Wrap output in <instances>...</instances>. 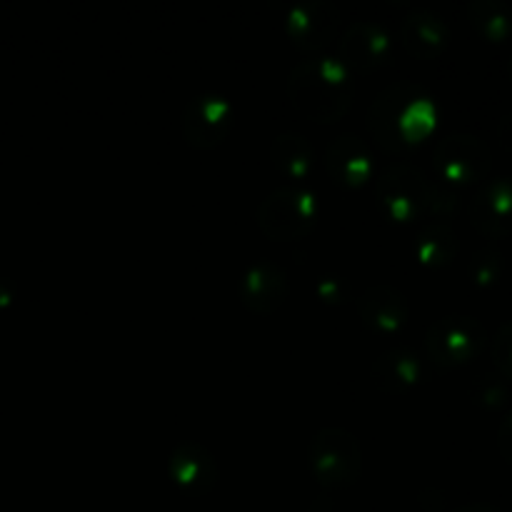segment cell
Listing matches in <instances>:
<instances>
[{
	"label": "cell",
	"mask_w": 512,
	"mask_h": 512,
	"mask_svg": "<svg viewBox=\"0 0 512 512\" xmlns=\"http://www.w3.org/2000/svg\"><path fill=\"white\" fill-rule=\"evenodd\" d=\"M485 345V333L478 320L465 318V315H450L430 325L425 335V348L428 355L440 365L465 363L473 355L480 353Z\"/></svg>",
	"instance_id": "cell-5"
},
{
	"label": "cell",
	"mask_w": 512,
	"mask_h": 512,
	"mask_svg": "<svg viewBox=\"0 0 512 512\" xmlns=\"http://www.w3.org/2000/svg\"><path fill=\"white\" fill-rule=\"evenodd\" d=\"M390 38L378 23L360 20L340 40V65L345 70H370L388 55Z\"/></svg>",
	"instance_id": "cell-10"
},
{
	"label": "cell",
	"mask_w": 512,
	"mask_h": 512,
	"mask_svg": "<svg viewBox=\"0 0 512 512\" xmlns=\"http://www.w3.org/2000/svg\"><path fill=\"white\" fill-rule=\"evenodd\" d=\"M315 195L305 188L285 185L273 190L258 208V225L273 240H295L310 230L315 220Z\"/></svg>",
	"instance_id": "cell-2"
},
{
	"label": "cell",
	"mask_w": 512,
	"mask_h": 512,
	"mask_svg": "<svg viewBox=\"0 0 512 512\" xmlns=\"http://www.w3.org/2000/svg\"><path fill=\"white\" fill-rule=\"evenodd\" d=\"M400 35H403V43L408 45L410 53L420 55V58H430V55H438L448 45L450 28L433 10H415L403 20Z\"/></svg>",
	"instance_id": "cell-15"
},
{
	"label": "cell",
	"mask_w": 512,
	"mask_h": 512,
	"mask_svg": "<svg viewBox=\"0 0 512 512\" xmlns=\"http://www.w3.org/2000/svg\"><path fill=\"white\" fill-rule=\"evenodd\" d=\"M273 160L285 175H293V178H305L313 168V145L308 143V138L300 133H280L273 140Z\"/></svg>",
	"instance_id": "cell-18"
},
{
	"label": "cell",
	"mask_w": 512,
	"mask_h": 512,
	"mask_svg": "<svg viewBox=\"0 0 512 512\" xmlns=\"http://www.w3.org/2000/svg\"><path fill=\"white\" fill-rule=\"evenodd\" d=\"M470 218L480 230L503 235L512 230V178L490 180L470 203Z\"/></svg>",
	"instance_id": "cell-12"
},
{
	"label": "cell",
	"mask_w": 512,
	"mask_h": 512,
	"mask_svg": "<svg viewBox=\"0 0 512 512\" xmlns=\"http://www.w3.org/2000/svg\"><path fill=\"white\" fill-rule=\"evenodd\" d=\"M455 248V233L450 230V225L445 223H430L415 238V253L423 263L428 265H443L453 258Z\"/></svg>",
	"instance_id": "cell-19"
},
{
	"label": "cell",
	"mask_w": 512,
	"mask_h": 512,
	"mask_svg": "<svg viewBox=\"0 0 512 512\" xmlns=\"http://www.w3.org/2000/svg\"><path fill=\"white\" fill-rule=\"evenodd\" d=\"M435 170L448 183H473L490 165V150L470 133H453L438 143L433 153Z\"/></svg>",
	"instance_id": "cell-6"
},
{
	"label": "cell",
	"mask_w": 512,
	"mask_h": 512,
	"mask_svg": "<svg viewBox=\"0 0 512 512\" xmlns=\"http://www.w3.org/2000/svg\"><path fill=\"white\" fill-rule=\"evenodd\" d=\"M498 138H500V143L505 145V148L512 150V113L505 115V118L500 120V125H498Z\"/></svg>",
	"instance_id": "cell-25"
},
{
	"label": "cell",
	"mask_w": 512,
	"mask_h": 512,
	"mask_svg": "<svg viewBox=\"0 0 512 512\" xmlns=\"http://www.w3.org/2000/svg\"><path fill=\"white\" fill-rule=\"evenodd\" d=\"M233 108L223 95L205 93L190 100L183 113V133L195 148H213L230 130Z\"/></svg>",
	"instance_id": "cell-7"
},
{
	"label": "cell",
	"mask_w": 512,
	"mask_h": 512,
	"mask_svg": "<svg viewBox=\"0 0 512 512\" xmlns=\"http://www.w3.org/2000/svg\"><path fill=\"white\" fill-rule=\"evenodd\" d=\"M470 18L478 25L480 33L488 35L490 40H503L510 33L512 18L503 3H495V0H475L470 3Z\"/></svg>",
	"instance_id": "cell-20"
},
{
	"label": "cell",
	"mask_w": 512,
	"mask_h": 512,
	"mask_svg": "<svg viewBox=\"0 0 512 512\" xmlns=\"http://www.w3.org/2000/svg\"><path fill=\"white\" fill-rule=\"evenodd\" d=\"M430 193L433 183L420 173L418 168L408 163H395L380 175L378 198L390 218L395 220H415L430 208Z\"/></svg>",
	"instance_id": "cell-3"
},
{
	"label": "cell",
	"mask_w": 512,
	"mask_h": 512,
	"mask_svg": "<svg viewBox=\"0 0 512 512\" xmlns=\"http://www.w3.org/2000/svg\"><path fill=\"white\" fill-rule=\"evenodd\" d=\"M340 10L330 0H305L288 15V33L305 50L323 48L338 30Z\"/></svg>",
	"instance_id": "cell-8"
},
{
	"label": "cell",
	"mask_w": 512,
	"mask_h": 512,
	"mask_svg": "<svg viewBox=\"0 0 512 512\" xmlns=\"http://www.w3.org/2000/svg\"><path fill=\"white\" fill-rule=\"evenodd\" d=\"M493 358L498 368L512 380V323L503 325L498 338L493 340Z\"/></svg>",
	"instance_id": "cell-22"
},
{
	"label": "cell",
	"mask_w": 512,
	"mask_h": 512,
	"mask_svg": "<svg viewBox=\"0 0 512 512\" xmlns=\"http://www.w3.org/2000/svg\"><path fill=\"white\" fill-rule=\"evenodd\" d=\"M475 263H473V270H475V278L480 280V283H490L495 275V270H498V255L495 253H483V255H475Z\"/></svg>",
	"instance_id": "cell-23"
},
{
	"label": "cell",
	"mask_w": 512,
	"mask_h": 512,
	"mask_svg": "<svg viewBox=\"0 0 512 512\" xmlns=\"http://www.w3.org/2000/svg\"><path fill=\"white\" fill-rule=\"evenodd\" d=\"M375 385L388 393H395V390H403L408 385H413L420 375V360L418 355L408 353L403 348L385 350L373 365Z\"/></svg>",
	"instance_id": "cell-17"
},
{
	"label": "cell",
	"mask_w": 512,
	"mask_h": 512,
	"mask_svg": "<svg viewBox=\"0 0 512 512\" xmlns=\"http://www.w3.org/2000/svg\"><path fill=\"white\" fill-rule=\"evenodd\" d=\"M455 512H498V510L490 508V505L475 503V505H465V508H460V510H455Z\"/></svg>",
	"instance_id": "cell-26"
},
{
	"label": "cell",
	"mask_w": 512,
	"mask_h": 512,
	"mask_svg": "<svg viewBox=\"0 0 512 512\" xmlns=\"http://www.w3.org/2000/svg\"><path fill=\"white\" fill-rule=\"evenodd\" d=\"M433 123H435L433 103H430V98H425V95L418 93L403 115V125H400L403 143H413V140H420L423 135H428L430 128H433Z\"/></svg>",
	"instance_id": "cell-21"
},
{
	"label": "cell",
	"mask_w": 512,
	"mask_h": 512,
	"mask_svg": "<svg viewBox=\"0 0 512 512\" xmlns=\"http://www.w3.org/2000/svg\"><path fill=\"white\" fill-rule=\"evenodd\" d=\"M358 313L370 328L388 333L405 323L408 303H405V295L393 285H373L360 295Z\"/></svg>",
	"instance_id": "cell-14"
},
{
	"label": "cell",
	"mask_w": 512,
	"mask_h": 512,
	"mask_svg": "<svg viewBox=\"0 0 512 512\" xmlns=\"http://www.w3.org/2000/svg\"><path fill=\"white\" fill-rule=\"evenodd\" d=\"M415 95H418V88L400 83L390 85L375 98L373 108H370V130H373L375 140L383 148L393 150L405 145L403 135H400V125H403V115L408 105L413 103Z\"/></svg>",
	"instance_id": "cell-9"
},
{
	"label": "cell",
	"mask_w": 512,
	"mask_h": 512,
	"mask_svg": "<svg viewBox=\"0 0 512 512\" xmlns=\"http://www.w3.org/2000/svg\"><path fill=\"white\" fill-rule=\"evenodd\" d=\"M500 450H503L505 455L512 460V415L508 420H505L503 425H500Z\"/></svg>",
	"instance_id": "cell-24"
},
{
	"label": "cell",
	"mask_w": 512,
	"mask_h": 512,
	"mask_svg": "<svg viewBox=\"0 0 512 512\" xmlns=\"http://www.w3.org/2000/svg\"><path fill=\"white\" fill-rule=\"evenodd\" d=\"M288 95L295 108L310 120H338L350 103L348 70L333 58L303 60L290 73Z\"/></svg>",
	"instance_id": "cell-1"
},
{
	"label": "cell",
	"mask_w": 512,
	"mask_h": 512,
	"mask_svg": "<svg viewBox=\"0 0 512 512\" xmlns=\"http://www.w3.org/2000/svg\"><path fill=\"white\" fill-rule=\"evenodd\" d=\"M328 173L343 185H363L373 175V155L358 135H340L325 150Z\"/></svg>",
	"instance_id": "cell-11"
},
{
	"label": "cell",
	"mask_w": 512,
	"mask_h": 512,
	"mask_svg": "<svg viewBox=\"0 0 512 512\" xmlns=\"http://www.w3.org/2000/svg\"><path fill=\"white\" fill-rule=\"evenodd\" d=\"M170 473L183 488L205 490L215 480V458L198 443H183L170 455Z\"/></svg>",
	"instance_id": "cell-16"
},
{
	"label": "cell",
	"mask_w": 512,
	"mask_h": 512,
	"mask_svg": "<svg viewBox=\"0 0 512 512\" xmlns=\"http://www.w3.org/2000/svg\"><path fill=\"white\" fill-rule=\"evenodd\" d=\"M240 298L255 313H270V310L278 308L285 298V273L280 270V265L268 263V260H260V263L250 265L248 270L240 278Z\"/></svg>",
	"instance_id": "cell-13"
},
{
	"label": "cell",
	"mask_w": 512,
	"mask_h": 512,
	"mask_svg": "<svg viewBox=\"0 0 512 512\" xmlns=\"http://www.w3.org/2000/svg\"><path fill=\"white\" fill-rule=\"evenodd\" d=\"M310 463L325 485H348L360 473V445L343 428H325L310 443Z\"/></svg>",
	"instance_id": "cell-4"
}]
</instances>
